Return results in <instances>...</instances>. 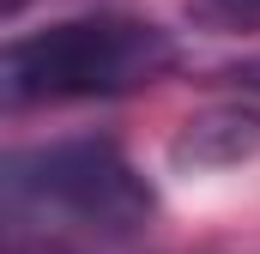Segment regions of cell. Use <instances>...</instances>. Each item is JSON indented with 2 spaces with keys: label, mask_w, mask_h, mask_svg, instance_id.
I'll list each match as a JSON object with an SVG mask.
<instances>
[{
  "label": "cell",
  "mask_w": 260,
  "mask_h": 254,
  "mask_svg": "<svg viewBox=\"0 0 260 254\" xmlns=\"http://www.w3.org/2000/svg\"><path fill=\"white\" fill-rule=\"evenodd\" d=\"M6 200L12 212L30 218H61V230H91V236H139L157 212L145 176L103 139H61L43 151H24L6 164Z\"/></svg>",
  "instance_id": "2"
},
{
  "label": "cell",
  "mask_w": 260,
  "mask_h": 254,
  "mask_svg": "<svg viewBox=\"0 0 260 254\" xmlns=\"http://www.w3.org/2000/svg\"><path fill=\"white\" fill-rule=\"evenodd\" d=\"M24 12V0H0V18H18Z\"/></svg>",
  "instance_id": "5"
},
{
  "label": "cell",
  "mask_w": 260,
  "mask_h": 254,
  "mask_svg": "<svg viewBox=\"0 0 260 254\" xmlns=\"http://www.w3.org/2000/svg\"><path fill=\"white\" fill-rule=\"evenodd\" d=\"M176 67H182V43L164 24L121 18V12H85L49 30L12 37L0 55V97L6 109L127 97V91L170 79Z\"/></svg>",
  "instance_id": "1"
},
{
  "label": "cell",
  "mask_w": 260,
  "mask_h": 254,
  "mask_svg": "<svg viewBox=\"0 0 260 254\" xmlns=\"http://www.w3.org/2000/svg\"><path fill=\"white\" fill-rule=\"evenodd\" d=\"M188 18L212 37H260V0H188Z\"/></svg>",
  "instance_id": "4"
},
{
  "label": "cell",
  "mask_w": 260,
  "mask_h": 254,
  "mask_svg": "<svg viewBox=\"0 0 260 254\" xmlns=\"http://www.w3.org/2000/svg\"><path fill=\"white\" fill-rule=\"evenodd\" d=\"M260 157V109L254 103H212L176 127L170 164L176 170H236Z\"/></svg>",
  "instance_id": "3"
},
{
  "label": "cell",
  "mask_w": 260,
  "mask_h": 254,
  "mask_svg": "<svg viewBox=\"0 0 260 254\" xmlns=\"http://www.w3.org/2000/svg\"><path fill=\"white\" fill-rule=\"evenodd\" d=\"M242 79H248V85H260V67H254V73H242Z\"/></svg>",
  "instance_id": "6"
}]
</instances>
